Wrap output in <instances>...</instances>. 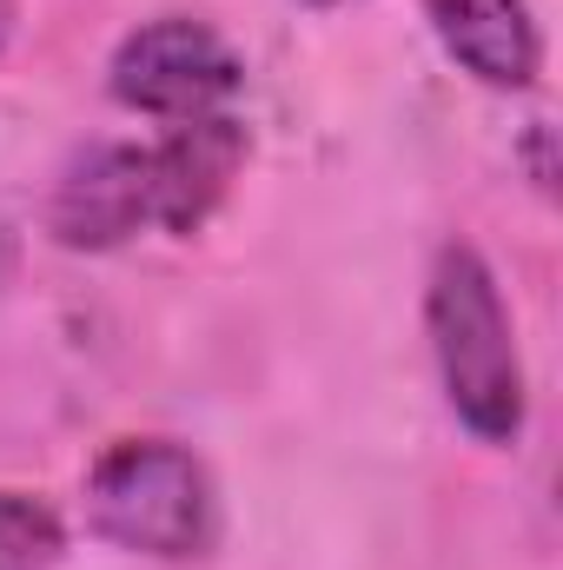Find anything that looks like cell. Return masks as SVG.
<instances>
[{
	"mask_svg": "<svg viewBox=\"0 0 563 570\" xmlns=\"http://www.w3.org/2000/svg\"><path fill=\"white\" fill-rule=\"evenodd\" d=\"M444 53L484 87H531L544 67V40L524 0H424Z\"/></svg>",
	"mask_w": 563,
	"mask_h": 570,
	"instance_id": "cell-6",
	"label": "cell"
},
{
	"mask_svg": "<svg viewBox=\"0 0 563 570\" xmlns=\"http://www.w3.org/2000/svg\"><path fill=\"white\" fill-rule=\"evenodd\" d=\"M312 7H338V0H312Z\"/></svg>",
	"mask_w": 563,
	"mask_h": 570,
	"instance_id": "cell-9",
	"label": "cell"
},
{
	"mask_svg": "<svg viewBox=\"0 0 563 570\" xmlns=\"http://www.w3.org/2000/svg\"><path fill=\"white\" fill-rule=\"evenodd\" d=\"M7 33H13V0H0V47H7Z\"/></svg>",
	"mask_w": 563,
	"mask_h": 570,
	"instance_id": "cell-8",
	"label": "cell"
},
{
	"mask_svg": "<svg viewBox=\"0 0 563 570\" xmlns=\"http://www.w3.org/2000/svg\"><path fill=\"white\" fill-rule=\"evenodd\" d=\"M246 166V127L233 114H199V120H179L166 140L146 153V173H152V219L166 233H199L219 199L233 193Z\"/></svg>",
	"mask_w": 563,
	"mask_h": 570,
	"instance_id": "cell-4",
	"label": "cell"
},
{
	"mask_svg": "<svg viewBox=\"0 0 563 570\" xmlns=\"http://www.w3.org/2000/svg\"><path fill=\"white\" fill-rule=\"evenodd\" d=\"M113 94H120V107L179 127V120L219 114L239 94V53L206 20H152L120 40Z\"/></svg>",
	"mask_w": 563,
	"mask_h": 570,
	"instance_id": "cell-3",
	"label": "cell"
},
{
	"mask_svg": "<svg viewBox=\"0 0 563 570\" xmlns=\"http://www.w3.org/2000/svg\"><path fill=\"white\" fill-rule=\"evenodd\" d=\"M424 318H431V352H437L451 412L484 444H511L524 431V365H517V338H511L497 273L484 266L477 246L457 239L437 253Z\"/></svg>",
	"mask_w": 563,
	"mask_h": 570,
	"instance_id": "cell-1",
	"label": "cell"
},
{
	"mask_svg": "<svg viewBox=\"0 0 563 570\" xmlns=\"http://www.w3.org/2000/svg\"><path fill=\"white\" fill-rule=\"evenodd\" d=\"M152 219V173L140 146H87L53 186V239L73 253H107Z\"/></svg>",
	"mask_w": 563,
	"mask_h": 570,
	"instance_id": "cell-5",
	"label": "cell"
},
{
	"mask_svg": "<svg viewBox=\"0 0 563 570\" xmlns=\"http://www.w3.org/2000/svg\"><path fill=\"white\" fill-rule=\"evenodd\" d=\"M60 558V518L40 498L0 491V570H47Z\"/></svg>",
	"mask_w": 563,
	"mask_h": 570,
	"instance_id": "cell-7",
	"label": "cell"
},
{
	"mask_svg": "<svg viewBox=\"0 0 563 570\" xmlns=\"http://www.w3.org/2000/svg\"><path fill=\"white\" fill-rule=\"evenodd\" d=\"M87 524L140 558H199L219 524L213 478L166 438H127L87 471Z\"/></svg>",
	"mask_w": 563,
	"mask_h": 570,
	"instance_id": "cell-2",
	"label": "cell"
}]
</instances>
